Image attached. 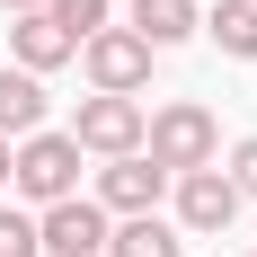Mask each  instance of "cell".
Returning <instances> with one entry per match:
<instances>
[{
	"label": "cell",
	"mask_w": 257,
	"mask_h": 257,
	"mask_svg": "<svg viewBox=\"0 0 257 257\" xmlns=\"http://www.w3.org/2000/svg\"><path fill=\"white\" fill-rule=\"evenodd\" d=\"M106 222L89 195H62V204H45L36 213V257H106Z\"/></svg>",
	"instance_id": "4"
},
{
	"label": "cell",
	"mask_w": 257,
	"mask_h": 257,
	"mask_svg": "<svg viewBox=\"0 0 257 257\" xmlns=\"http://www.w3.org/2000/svg\"><path fill=\"white\" fill-rule=\"evenodd\" d=\"M106 257H186V231L160 222V213H124V222L106 231Z\"/></svg>",
	"instance_id": "9"
},
{
	"label": "cell",
	"mask_w": 257,
	"mask_h": 257,
	"mask_svg": "<svg viewBox=\"0 0 257 257\" xmlns=\"http://www.w3.org/2000/svg\"><path fill=\"white\" fill-rule=\"evenodd\" d=\"M9 53H18V71H36V80H45L53 62H71L80 45H71V36L45 18V9H27V18H9Z\"/></svg>",
	"instance_id": "8"
},
{
	"label": "cell",
	"mask_w": 257,
	"mask_h": 257,
	"mask_svg": "<svg viewBox=\"0 0 257 257\" xmlns=\"http://www.w3.org/2000/svg\"><path fill=\"white\" fill-rule=\"evenodd\" d=\"M231 222H239V186L222 169H186L178 178V231L213 239V231H231Z\"/></svg>",
	"instance_id": "6"
},
{
	"label": "cell",
	"mask_w": 257,
	"mask_h": 257,
	"mask_svg": "<svg viewBox=\"0 0 257 257\" xmlns=\"http://www.w3.org/2000/svg\"><path fill=\"white\" fill-rule=\"evenodd\" d=\"M0 186H9V142H0Z\"/></svg>",
	"instance_id": "17"
},
{
	"label": "cell",
	"mask_w": 257,
	"mask_h": 257,
	"mask_svg": "<svg viewBox=\"0 0 257 257\" xmlns=\"http://www.w3.org/2000/svg\"><path fill=\"white\" fill-rule=\"evenodd\" d=\"M0 9H9V18H27V9H45V0H0Z\"/></svg>",
	"instance_id": "16"
},
{
	"label": "cell",
	"mask_w": 257,
	"mask_h": 257,
	"mask_svg": "<svg viewBox=\"0 0 257 257\" xmlns=\"http://www.w3.org/2000/svg\"><path fill=\"white\" fill-rule=\"evenodd\" d=\"M195 18H204V9H195V0H133V36H142V45H186V36H195Z\"/></svg>",
	"instance_id": "11"
},
{
	"label": "cell",
	"mask_w": 257,
	"mask_h": 257,
	"mask_svg": "<svg viewBox=\"0 0 257 257\" xmlns=\"http://www.w3.org/2000/svg\"><path fill=\"white\" fill-rule=\"evenodd\" d=\"M213 151H222V124H213L195 98H169L160 115H142V160H151V169H169V178L213 169Z\"/></svg>",
	"instance_id": "1"
},
{
	"label": "cell",
	"mask_w": 257,
	"mask_h": 257,
	"mask_svg": "<svg viewBox=\"0 0 257 257\" xmlns=\"http://www.w3.org/2000/svg\"><path fill=\"white\" fill-rule=\"evenodd\" d=\"M71 62H89L98 98H133V89L151 80V45H142L133 27H98V36H89V45L71 53Z\"/></svg>",
	"instance_id": "3"
},
{
	"label": "cell",
	"mask_w": 257,
	"mask_h": 257,
	"mask_svg": "<svg viewBox=\"0 0 257 257\" xmlns=\"http://www.w3.org/2000/svg\"><path fill=\"white\" fill-rule=\"evenodd\" d=\"M45 133V80L36 71H0V142Z\"/></svg>",
	"instance_id": "10"
},
{
	"label": "cell",
	"mask_w": 257,
	"mask_h": 257,
	"mask_svg": "<svg viewBox=\"0 0 257 257\" xmlns=\"http://www.w3.org/2000/svg\"><path fill=\"white\" fill-rule=\"evenodd\" d=\"M9 186H18L27 204L80 195V142L71 133H27V142H9Z\"/></svg>",
	"instance_id": "2"
},
{
	"label": "cell",
	"mask_w": 257,
	"mask_h": 257,
	"mask_svg": "<svg viewBox=\"0 0 257 257\" xmlns=\"http://www.w3.org/2000/svg\"><path fill=\"white\" fill-rule=\"evenodd\" d=\"M222 178H231L239 195H257V133H248V142H239V151H231V169H222Z\"/></svg>",
	"instance_id": "15"
},
{
	"label": "cell",
	"mask_w": 257,
	"mask_h": 257,
	"mask_svg": "<svg viewBox=\"0 0 257 257\" xmlns=\"http://www.w3.org/2000/svg\"><path fill=\"white\" fill-rule=\"evenodd\" d=\"M45 18L62 27L71 45H89V36H98V27H106V0H45Z\"/></svg>",
	"instance_id": "13"
},
{
	"label": "cell",
	"mask_w": 257,
	"mask_h": 257,
	"mask_svg": "<svg viewBox=\"0 0 257 257\" xmlns=\"http://www.w3.org/2000/svg\"><path fill=\"white\" fill-rule=\"evenodd\" d=\"M195 27H204L231 62H257V0H222V9H213V18H195Z\"/></svg>",
	"instance_id": "12"
},
{
	"label": "cell",
	"mask_w": 257,
	"mask_h": 257,
	"mask_svg": "<svg viewBox=\"0 0 257 257\" xmlns=\"http://www.w3.org/2000/svg\"><path fill=\"white\" fill-rule=\"evenodd\" d=\"M160 195H169V169H151L142 151L98 169V213H160Z\"/></svg>",
	"instance_id": "7"
},
{
	"label": "cell",
	"mask_w": 257,
	"mask_h": 257,
	"mask_svg": "<svg viewBox=\"0 0 257 257\" xmlns=\"http://www.w3.org/2000/svg\"><path fill=\"white\" fill-rule=\"evenodd\" d=\"M80 151H98V160H124L142 151V98H89L80 106V124H71Z\"/></svg>",
	"instance_id": "5"
},
{
	"label": "cell",
	"mask_w": 257,
	"mask_h": 257,
	"mask_svg": "<svg viewBox=\"0 0 257 257\" xmlns=\"http://www.w3.org/2000/svg\"><path fill=\"white\" fill-rule=\"evenodd\" d=\"M0 257H36V213H9V204H0Z\"/></svg>",
	"instance_id": "14"
}]
</instances>
